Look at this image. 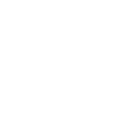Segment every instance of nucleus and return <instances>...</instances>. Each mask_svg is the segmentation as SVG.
I'll list each match as a JSON object with an SVG mask.
<instances>
[]
</instances>
